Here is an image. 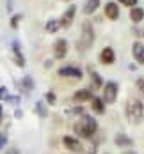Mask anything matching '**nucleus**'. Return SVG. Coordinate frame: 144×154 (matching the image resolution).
I'll use <instances>...</instances> for the list:
<instances>
[{
	"mask_svg": "<svg viewBox=\"0 0 144 154\" xmlns=\"http://www.w3.org/2000/svg\"><path fill=\"white\" fill-rule=\"evenodd\" d=\"M75 13H77V7L75 5H69L68 9H66V13L62 14V18L59 20L61 21V27H64V29H68L71 23H73V18H75Z\"/></svg>",
	"mask_w": 144,
	"mask_h": 154,
	"instance_id": "0eeeda50",
	"label": "nucleus"
},
{
	"mask_svg": "<svg viewBox=\"0 0 144 154\" xmlns=\"http://www.w3.org/2000/svg\"><path fill=\"white\" fill-rule=\"evenodd\" d=\"M142 35H144V34H142Z\"/></svg>",
	"mask_w": 144,
	"mask_h": 154,
	"instance_id": "c9c22d12",
	"label": "nucleus"
},
{
	"mask_svg": "<svg viewBox=\"0 0 144 154\" xmlns=\"http://www.w3.org/2000/svg\"><path fill=\"white\" fill-rule=\"evenodd\" d=\"M13 60H14V64L18 67H23L25 66V57L20 51V45L18 43H13Z\"/></svg>",
	"mask_w": 144,
	"mask_h": 154,
	"instance_id": "f8f14e48",
	"label": "nucleus"
},
{
	"mask_svg": "<svg viewBox=\"0 0 144 154\" xmlns=\"http://www.w3.org/2000/svg\"><path fill=\"white\" fill-rule=\"evenodd\" d=\"M82 152H85V154H96V152H98V145H96V143L82 145Z\"/></svg>",
	"mask_w": 144,
	"mask_h": 154,
	"instance_id": "5701e85b",
	"label": "nucleus"
},
{
	"mask_svg": "<svg viewBox=\"0 0 144 154\" xmlns=\"http://www.w3.org/2000/svg\"><path fill=\"white\" fill-rule=\"evenodd\" d=\"M5 154H20V151H18V147H11Z\"/></svg>",
	"mask_w": 144,
	"mask_h": 154,
	"instance_id": "c756f323",
	"label": "nucleus"
},
{
	"mask_svg": "<svg viewBox=\"0 0 144 154\" xmlns=\"http://www.w3.org/2000/svg\"><path fill=\"white\" fill-rule=\"evenodd\" d=\"M105 14H107V18L109 20H117L119 18V5L117 4H114V2H109L107 5H105Z\"/></svg>",
	"mask_w": 144,
	"mask_h": 154,
	"instance_id": "ddd939ff",
	"label": "nucleus"
},
{
	"mask_svg": "<svg viewBox=\"0 0 144 154\" xmlns=\"http://www.w3.org/2000/svg\"><path fill=\"white\" fill-rule=\"evenodd\" d=\"M105 154H109V152H105Z\"/></svg>",
	"mask_w": 144,
	"mask_h": 154,
	"instance_id": "f704fd0d",
	"label": "nucleus"
},
{
	"mask_svg": "<svg viewBox=\"0 0 144 154\" xmlns=\"http://www.w3.org/2000/svg\"><path fill=\"white\" fill-rule=\"evenodd\" d=\"M7 101H9V103H14V105H18V103H20V97H18V96H7Z\"/></svg>",
	"mask_w": 144,
	"mask_h": 154,
	"instance_id": "bb28decb",
	"label": "nucleus"
},
{
	"mask_svg": "<svg viewBox=\"0 0 144 154\" xmlns=\"http://www.w3.org/2000/svg\"><path fill=\"white\" fill-rule=\"evenodd\" d=\"M117 99V83L116 82H109L103 85V103L112 105Z\"/></svg>",
	"mask_w": 144,
	"mask_h": 154,
	"instance_id": "20e7f679",
	"label": "nucleus"
},
{
	"mask_svg": "<svg viewBox=\"0 0 144 154\" xmlns=\"http://www.w3.org/2000/svg\"><path fill=\"white\" fill-rule=\"evenodd\" d=\"M45 29H46L48 34H55V32L61 29V21H59V20H50V21L46 23V27H45Z\"/></svg>",
	"mask_w": 144,
	"mask_h": 154,
	"instance_id": "6ab92c4d",
	"label": "nucleus"
},
{
	"mask_svg": "<svg viewBox=\"0 0 144 154\" xmlns=\"http://www.w3.org/2000/svg\"><path fill=\"white\" fill-rule=\"evenodd\" d=\"M100 62L101 64H107V66H110L116 62V53H114V50L112 48H103L101 50V53H100Z\"/></svg>",
	"mask_w": 144,
	"mask_h": 154,
	"instance_id": "1a4fd4ad",
	"label": "nucleus"
},
{
	"mask_svg": "<svg viewBox=\"0 0 144 154\" xmlns=\"http://www.w3.org/2000/svg\"><path fill=\"white\" fill-rule=\"evenodd\" d=\"M59 76H69V78H82V69L75 66H66L59 69Z\"/></svg>",
	"mask_w": 144,
	"mask_h": 154,
	"instance_id": "6e6552de",
	"label": "nucleus"
},
{
	"mask_svg": "<svg viewBox=\"0 0 144 154\" xmlns=\"http://www.w3.org/2000/svg\"><path fill=\"white\" fill-rule=\"evenodd\" d=\"M64 113L68 117H80V115H84V106L82 105H75L73 108H68Z\"/></svg>",
	"mask_w": 144,
	"mask_h": 154,
	"instance_id": "a211bd4d",
	"label": "nucleus"
},
{
	"mask_svg": "<svg viewBox=\"0 0 144 154\" xmlns=\"http://www.w3.org/2000/svg\"><path fill=\"white\" fill-rule=\"evenodd\" d=\"M21 83H23V91H25V92H30L32 89H34V80H32L30 76H25Z\"/></svg>",
	"mask_w": 144,
	"mask_h": 154,
	"instance_id": "4be33fe9",
	"label": "nucleus"
},
{
	"mask_svg": "<svg viewBox=\"0 0 144 154\" xmlns=\"http://www.w3.org/2000/svg\"><path fill=\"white\" fill-rule=\"evenodd\" d=\"M73 131L78 135L80 138L89 140L96 135V131H98V122H96V119L89 117V115H82L78 121L73 124Z\"/></svg>",
	"mask_w": 144,
	"mask_h": 154,
	"instance_id": "f257e3e1",
	"label": "nucleus"
},
{
	"mask_svg": "<svg viewBox=\"0 0 144 154\" xmlns=\"http://www.w3.org/2000/svg\"><path fill=\"white\" fill-rule=\"evenodd\" d=\"M93 45H94V29H93L91 21H84L82 34H80V39L77 43V46H78V50H89Z\"/></svg>",
	"mask_w": 144,
	"mask_h": 154,
	"instance_id": "7ed1b4c3",
	"label": "nucleus"
},
{
	"mask_svg": "<svg viewBox=\"0 0 144 154\" xmlns=\"http://www.w3.org/2000/svg\"><path fill=\"white\" fill-rule=\"evenodd\" d=\"M91 110H93L94 113H98V115L105 113V103H103V99L93 96V99H91Z\"/></svg>",
	"mask_w": 144,
	"mask_h": 154,
	"instance_id": "2eb2a0df",
	"label": "nucleus"
},
{
	"mask_svg": "<svg viewBox=\"0 0 144 154\" xmlns=\"http://www.w3.org/2000/svg\"><path fill=\"white\" fill-rule=\"evenodd\" d=\"M123 5H128V7H135L137 5V0H119Z\"/></svg>",
	"mask_w": 144,
	"mask_h": 154,
	"instance_id": "a878e982",
	"label": "nucleus"
},
{
	"mask_svg": "<svg viewBox=\"0 0 144 154\" xmlns=\"http://www.w3.org/2000/svg\"><path fill=\"white\" fill-rule=\"evenodd\" d=\"M36 113H37L41 119H46L48 110H46V106H45V103H41V101H37V103H36Z\"/></svg>",
	"mask_w": 144,
	"mask_h": 154,
	"instance_id": "412c9836",
	"label": "nucleus"
},
{
	"mask_svg": "<svg viewBox=\"0 0 144 154\" xmlns=\"http://www.w3.org/2000/svg\"><path fill=\"white\" fill-rule=\"evenodd\" d=\"M98 7H100V0H87L85 5H84V13L85 14H93Z\"/></svg>",
	"mask_w": 144,
	"mask_h": 154,
	"instance_id": "f3484780",
	"label": "nucleus"
},
{
	"mask_svg": "<svg viewBox=\"0 0 144 154\" xmlns=\"http://www.w3.org/2000/svg\"><path fill=\"white\" fill-rule=\"evenodd\" d=\"M137 87H139V91H141V94H142V97H144V80L142 78L137 80Z\"/></svg>",
	"mask_w": 144,
	"mask_h": 154,
	"instance_id": "cd10ccee",
	"label": "nucleus"
},
{
	"mask_svg": "<svg viewBox=\"0 0 144 154\" xmlns=\"http://www.w3.org/2000/svg\"><path fill=\"white\" fill-rule=\"evenodd\" d=\"M14 115H16V119H20V117H21V110H16Z\"/></svg>",
	"mask_w": 144,
	"mask_h": 154,
	"instance_id": "2f4dec72",
	"label": "nucleus"
},
{
	"mask_svg": "<svg viewBox=\"0 0 144 154\" xmlns=\"http://www.w3.org/2000/svg\"><path fill=\"white\" fill-rule=\"evenodd\" d=\"M5 142H7V140H5V137H0V149L5 145Z\"/></svg>",
	"mask_w": 144,
	"mask_h": 154,
	"instance_id": "7c9ffc66",
	"label": "nucleus"
},
{
	"mask_svg": "<svg viewBox=\"0 0 144 154\" xmlns=\"http://www.w3.org/2000/svg\"><path fill=\"white\" fill-rule=\"evenodd\" d=\"M114 143L117 147H132L133 145V140L130 138V137H126L125 133H117L116 138H114Z\"/></svg>",
	"mask_w": 144,
	"mask_h": 154,
	"instance_id": "4468645a",
	"label": "nucleus"
},
{
	"mask_svg": "<svg viewBox=\"0 0 144 154\" xmlns=\"http://www.w3.org/2000/svg\"><path fill=\"white\" fill-rule=\"evenodd\" d=\"M126 117L132 124H141L144 121V105L139 99H132L126 105Z\"/></svg>",
	"mask_w": 144,
	"mask_h": 154,
	"instance_id": "f03ea898",
	"label": "nucleus"
},
{
	"mask_svg": "<svg viewBox=\"0 0 144 154\" xmlns=\"http://www.w3.org/2000/svg\"><path fill=\"white\" fill-rule=\"evenodd\" d=\"M62 145L68 151H71V152H82V143H80V140L75 138V137H64Z\"/></svg>",
	"mask_w": 144,
	"mask_h": 154,
	"instance_id": "39448f33",
	"label": "nucleus"
},
{
	"mask_svg": "<svg viewBox=\"0 0 144 154\" xmlns=\"http://www.w3.org/2000/svg\"><path fill=\"white\" fill-rule=\"evenodd\" d=\"M45 99H46V101L50 103V105H53V103L57 101V96H55V92H52V91H50V92L45 94Z\"/></svg>",
	"mask_w": 144,
	"mask_h": 154,
	"instance_id": "b1692460",
	"label": "nucleus"
},
{
	"mask_svg": "<svg viewBox=\"0 0 144 154\" xmlns=\"http://www.w3.org/2000/svg\"><path fill=\"white\" fill-rule=\"evenodd\" d=\"M123 154H137V152H133V151H125Z\"/></svg>",
	"mask_w": 144,
	"mask_h": 154,
	"instance_id": "473e14b6",
	"label": "nucleus"
},
{
	"mask_svg": "<svg viewBox=\"0 0 144 154\" xmlns=\"http://www.w3.org/2000/svg\"><path fill=\"white\" fill-rule=\"evenodd\" d=\"M4 117H2V105H0V121H2Z\"/></svg>",
	"mask_w": 144,
	"mask_h": 154,
	"instance_id": "72a5a7b5",
	"label": "nucleus"
},
{
	"mask_svg": "<svg viewBox=\"0 0 144 154\" xmlns=\"http://www.w3.org/2000/svg\"><path fill=\"white\" fill-rule=\"evenodd\" d=\"M68 53V41L66 39H57L53 45V55L55 59H64Z\"/></svg>",
	"mask_w": 144,
	"mask_h": 154,
	"instance_id": "423d86ee",
	"label": "nucleus"
},
{
	"mask_svg": "<svg viewBox=\"0 0 144 154\" xmlns=\"http://www.w3.org/2000/svg\"><path fill=\"white\" fill-rule=\"evenodd\" d=\"M132 55H133V59L137 60V64H144V45L142 43H139V41L133 43V46H132Z\"/></svg>",
	"mask_w": 144,
	"mask_h": 154,
	"instance_id": "9b49d317",
	"label": "nucleus"
},
{
	"mask_svg": "<svg viewBox=\"0 0 144 154\" xmlns=\"http://www.w3.org/2000/svg\"><path fill=\"white\" fill-rule=\"evenodd\" d=\"M91 85H93V89H94V91H98V89H101V87H103L101 76H100L98 73H93V75H91Z\"/></svg>",
	"mask_w": 144,
	"mask_h": 154,
	"instance_id": "aec40b11",
	"label": "nucleus"
},
{
	"mask_svg": "<svg viewBox=\"0 0 144 154\" xmlns=\"http://www.w3.org/2000/svg\"><path fill=\"white\" fill-rule=\"evenodd\" d=\"M20 20H21V14H14L13 18H11V27H13V29H16V27H18Z\"/></svg>",
	"mask_w": 144,
	"mask_h": 154,
	"instance_id": "393cba45",
	"label": "nucleus"
},
{
	"mask_svg": "<svg viewBox=\"0 0 144 154\" xmlns=\"http://www.w3.org/2000/svg\"><path fill=\"white\" fill-rule=\"evenodd\" d=\"M93 99V92H91V89H82V91H77V92L73 94V101L75 103H85V101H91Z\"/></svg>",
	"mask_w": 144,
	"mask_h": 154,
	"instance_id": "9d476101",
	"label": "nucleus"
},
{
	"mask_svg": "<svg viewBox=\"0 0 144 154\" xmlns=\"http://www.w3.org/2000/svg\"><path fill=\"white\" fill-rule=\"evenodd\" d=\"M130 20H132L133 23H141L144 20V11L141 7H132V11H130Z\"/></svg>",
	"mask_w": 144,
	"mask_h": 154,
	"instance_id": "dca6fc26",
	"label": "nucleus"
},
{
	"mask_svg": "<svg viewBox=\"0 0 144 154\" xmlns=\"http://www.w3.org/2000/svg\"><path fill=\"white\" fill-rule=\"evenodd\" d=\"M0 99H7V89L0 87Z\"/></svg>",
	"mask_w": 144,
	"mask_h": 154,
	"instance_id": "c85d7f7f",
	"label": "nucleus"
}]
</instances>
